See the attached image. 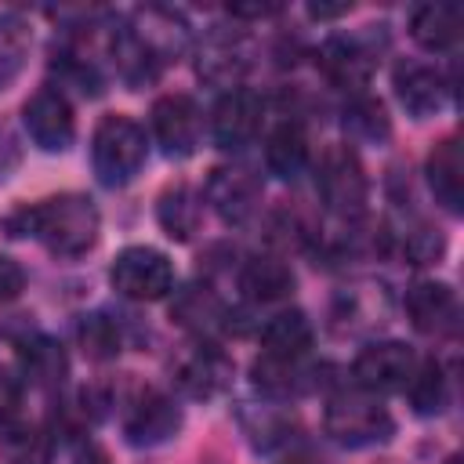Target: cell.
<instances>
[{
    "label": "cell",
    "mask_w": 464,
    "mask_h": 464,
    "mask_svg": "<svg viewBox=\"0 0 464 464\" xmlns=\"http://www.w3.org/2000/svg\"><path fill=\"white\" fill-rule=\"evenodd\" d=\"M402 254L410 265H439V257L446 254V236L424 221H413L402 232Z\"/></svg>",
    "instance_id": "obj_34"
},
{
    "label": "cell",
    "mask_w": 464,
    "mask_h": 464,
    "mask_svg": "<svg viewBox=\"0 0 464 464\" xmlns=\"http://www.w3.org/2000/svg\"><path fill=\"white\" fill-rule=\"evenodd\" d=\"M18 362L25 370V377L36 384V388H58L69 373V362H65V352L58 341L44 337V334H33L25 341H18Z\"/></svg>",
    "instance_id": "obj_27"
},
{
    "label": "cell",
    "mask_w": 464,
    "mask_h": 464,
    "mask_svg": "<svg viewBox=\"0 0 464 464\" xmlns=\"http://www.w3.org/2000/svg\"><path fill=\"white\" fill-rule=\"evenodd\" d=\"M18 163H22V145L11 134V127L0 123V181H7L18 170Z\"/></svg>",
    "instance_id": "obj_38"
},
{
    "label": "cell",
    "mask_w": 464,
    "mask_h": 464,
    "mask_svg": "<svg viewBox=\"0 0 464 464\" xmlns=\"http://www.w3.org/2000/svg\"><path fill=\"white\" fill-rule=\"evenodd\" d=\"M312 341H315V330H312L308 315L297 312V308L276 312L261 326V352L265 355H276V359H304L308 348H312Z\"/></svg>",
    "instance_id": "obj_22"
},
{
    "label": "cell",
    "mask_w": 464,
    "mask_h": 464,
    "mask_svg": "<svg viewBox=\"0 0 464 464\" xmlns=\"http://www.w3.org/2000/svg\"><path fill=\"white\" fill-rule=\"evenodd\" d=\"M174 381L188 399H214L232 381V359L218 344H196L188 355L178 359Z\"/></svg>",
    "instance_id": "obj_15"
},
{
    "label": "cell",
    "mask_w": 464,
    "mask_h": 464,
    "mask_svg": "<svg viewBox=\"0 0 464 464\" xmlns=\"http://www.w3.org/2000/svg\"><path fill=\"white\" fill-rule=\"evenodd\" d=\"M268 232H272V243L286 246V250H301L315 239V228L308 221V214L297 207V203H283L276 207L272 221H268Z\"/></svg>",
    "instance_id": "obj_32"
},
{
    "label": "cell",
    "mask_w": 464,
    "mask_h": 464,
    "mask_svg": "<svg viewBox=\"0 0 464 464\" xmlns=\"http://www.w3.org/2000/svg\"><path fill=\"white\" fill-rule=\"evenodd\" d=\"M149 130H152V141L163 149V156L185 160L196 152V145L203 138V112L192 94L174 91V94H163L152 102Z\"/></svg>",
    "instance_id": "obj_6"
},
{
    "label": "cell",
    "mask_w": 464,
    "mask_h": 464,
    "mask_svg": "<svg viewBox=\"0 0 464 464\" xmlns=\"http://www.w3.org/2000/svg\"><path fill=\"white\" fill-rule=\"evenodd\" d=\"M392 87H395V98L399 105L413 116V120H428L435 116L442 105H446V80L435 65H424V62H399L392 69Z\"/></svg>",
    "instance_id": "obj_14"
},
{
    "label": "cell",
    "mask_w": 464,
    "mask_h": 464,
    "mask_svg": "<svg viewBox=\"0 0 464 464\" xmlns=\"http://www.w3.org/2000/svg\"><path fill=\"white\" fill-rule=\"evenodd\" d=\"M181 406L156 392V388H145L130 399L127 413H123V439L138 450H152V446H163L170 442L178 431H181Z\"/></svg>",
    "instance_id": "obj_8"
},
{
    "label": "cell",
    "mask_w": 464,
    "mask_h": 464,
    "mask_svg": "<svg viewBox=\"0 0 464 464\" xmlns=\"http://www.w3.org/2000/svg\"><path fill=\"white\" fill-rule=\"evenodd\" d=\"M54 69H58V80L65 87H76L80 94H91V98L102 94V76H98V69L83 54L62 47V51H54Z\"/></svg>",
    "instance_id": "obj_35"
},
{
    "label": "cell",
    "mask_w": 464,
    "mask_h": 464,
    "mask_svg": "<svg viewBox=\"0 0 464 464\" xmlns=\"http://www.w3.org/2000/svg\"><path fill=\"white\" fill-rule=\"evenodd\" d=\"M348 7H352V4H334V7H326V4H312L308 14H312V18H334V14H344Z\"/></svg>",
    "instance_id": "obj_40"
},
{
    "label": "cell",
    "mask_w": 464,
    "mask_h": 464,
    "mask_svg": "<svg viewBox=\"0 0 464 464\" xmlns=\"http://www.w3.org/2000/svg\"><path fill=\"white\" fill-rule=\"evenodd\" d=\"M294 268L283 261V257H272V254H261V257H250L243 268H239V290L246 301L254 304H276V301H286L294 294Z\"/></svg>",
    "instance_id": "obj_17"
},
{
    "label": "cell",
    "mask_w": 464,
    "mask_h": 464,
    "mask_svg": "<svg viewBox=\"0 0 464 464\" xmlns=\"http://www.w3.org/2000/svg\"><path fill=\"white\" fill-rule=\"evenodd\" d=\"M417 370V359L410 352V344L402 341H377V344H366L355 362H352V377L359 384V392H370V395H384V392H402L410 384Z\"/></svg>",
    "instance_id": "obj_9"
},
{
    "label": "cell",
    "mask_w": 464,
    "mask_h": 464,
    "mask_svg": "<svg viewBox=\"0 0 464 464\" xmlns=\"http://www.w3.org/2000/svg\"><path fill=\"white\" fill-rule=\"evenodd\" d=\"M283 464H304V460H283Z\"/></svg>",
    "instance_id": "obj_42"
},
{
    "label": "cell",
    "mask_w": 464,
    "mask_h": 464,
    "mask_svg": "<svg viewBox=\"0 0 464 464\" xmlns=\"http://www.w3.org/2000/svg\"><path fill=\"white\" fill-rule=\"evenodd\" d=\"M203 199L214 207V214L225 225H246L261 207V178L250 167H214L207 174Z\"/></svg>",
    "instance_id": "obj_10"
},
{
    "label": "cell",
    "mask_w": 464,
    "mask_h": 464,
    "mask_svg": "<svg viewBox=\"0 0 464 464\" xmlns=\"http://www.w3.org/2000/svg\"><path fill=\"white\" fill-rule=\"evenodd\" d=\"M156 221L170 239L188 243L199 232V221H203V192H196L185 181L167 185L156 199Z\"/></svg>",
    "instance_id": "obj_18"
},
{
    "label": "cell",
    "mask_w": 464,
    "mask_h": 464,
    "mask_svg": "<svg viewBox=\"0 0 464 464\" xmlns=\"http://www.w3.org/2000/svg\"><path fill=\"white\" fill-rule=\"evenodd\" d=\"M428 185H431V196L450 210V214H460L464 210V163H460V138H442L431 152H428Z\"/></svg>",
    "instance_id": "obj_16"
},
{
    "label": "cell",
    "mask_w": 464,
    "mask_h": 464,
    "mask_svg": "<svg viewBox=\"0 0 464 464\" xmlns=\"http://www.w3.org/2000/svg\"><path fill=\"white\" fill-rule=\"evenodd\" d=\"M22 290H25V268L14 257L0 254V304H11Z\"/></svg>",
    "instance_id": "obj_37"
},
{
    "label": "cell",
    "mask_w": 464,
    "mask_h": 464,
    "mask_svg": "<svg viewBox=\"0 0 464 464\" xmlns=\"http://www.w3.org/2000/svg\"><path fill=\"white\" fill-rule=\"evenodd\" d=\"M265 120V102L250 87H232L218 98L210 116V134L221 149H246Z\"/></svg>",
    "instance_id": "obj_11"
},
{
    "label": "cell",
    "mask_w": 464,
    "mask_h": 464,
    "mask_svg": "<svg viewBox=\"0 0 464 464\" xmlns=\"http://www.w3.org/2000/svg\"><path fill=\"white\" fill-rule=\"evenodd\" d=\"M442 464H460V453H450V457H446Z\"/></svg>",
    "instance_id": "obj_41"
},
{
    "label": "cell",
    "mask_w": 464,
    "mask_h": 464,
    "mask_svg": "<svg viewBox=\"0 0 464 464\" xmlns=\"http://www.w3.org/2000/svg\"><path fill=\"white\" fill-rule=\"evenodd\" d=\"M170 319L192 334H210L218 326H225L228 319V308L225 301L207 286V283H188L174 294V304H170Z\"/></svg>",
    "instance_id": "obj_21"
},
{
    "label": "cell",
    "mask_w": 464,
    "mask_h": 464,
    "mask_svg": "<svg viewBox=\"0 0 464 464\" xmlns=\"http://www.w3.org/2000/svg\"><path fill=\"white\" fill-rule=\"evenodd\" d=\"M246 65H250V58L243 51V40L232 36V33H214L199 51V65L196 69H199L203 80L232 91V87H239V76L246 72Z\"/></svg>",
    "instance_id": "obj_23"
},
{
    "label": "cell",
    "mask_w": 464,
    "mask_h": 464,
    "mask_svg": "<svg viewBox=\"0 0 464 464\" xmlns=\"http://www.w3.org/2000/svg\"><path fill=\"white\" fill-rule=\"evenodd\" d=\"M51 435L40 428H7L4 431V450L14 464H47L51 460Z\"/></svg>",
    "instance_id": "obj_33"
},
{
    "label": "cell",
    "mask_w": 464,
    "mask_h": 464,
    "mask_svg": "<svg viewBox=\"0 0 464 464\" xmlns=\"http://www.w3.org/2000/svg\"><path fill=\"white\" fill-rule=\"evenodd\" d=\"M76 341H80L83 355L94 359V362H109V359H116V355H120V344H123L116 319H109L105 312H91V315H83V319L76 323Z\"/></svg>",
    "instance_id": "obj_31"
},
{
    "label": "cell",
    "mask_w": 464,
    "mask_h": 464,
    "mask_svg": "<svg viewBox=\"0 0 464 464\" xmlns=\"http://www.w3.org/2000/svg\"><path fill=\"white\" fill-rule=\"evenodd\" d=\"M308 130L297 123V120H286L279 123L268 141H265V167L268 174H276L279 181H297L304 170H308Z\"/></svg>",
    "instance_id": "obj_19"
},
{
    "label": "cell",
    "mask_w": 464,
    "mask_h": 464,
    "mask_svg": "<svg viewBox=\"0 0 464 464\" xmlns=\"http://www.w3.org/2000/svg\"><path fill=\"white\" fill-rule=\"evenodd\" d=\"M130 29L149 44V51H152L163 65H167V62L185 47V40H188L185 18H181L178 11H170V7H141V11H134Z\"/></svg>",
    "instance_id": "obj_20"
},
{
    "label": "cell",
    "mask_w": 464,
    "mask_h": 464,
    "mask_svg": "<svg viewBox=\"0 0 464 464\" xmlns=\"http://www.w3.org/2000/svg\"><path fill=\"white\" fill-rule=\"evenodd\" d=\"M323 428L337 446L366 450V446H381L395 435V417L370 392H341L326 402Z\"/></svg>",
    "instance_id": "obj_3"
},
{
    "label": "cell",
    "mask_w": 464,
    "mask_h": 464,
    "mask_svg": "<svg viewBox=\"0 0 464 464\" xmlns=\"http://www.w3.org/2000/svg\"><path fill=\"white\" fill-rule=\"evenodd\" d=\"M315 192L341 221H359L370 203V178L348 145H330L315 167Z\"/></svg>",
    "instance_id": "obj_4"
},
{
    "label": "cell",
    "mask_w": 464,
    "mask_h": 464,
    "mask_svg": "<svg viewBox=\"0 0 464 464\" xmlns=\"http://www.w3.org/2000/svg\"><path fill=\"white\" fill-rule=\"evenodd\" d=\"M406 319L417 334L424 337H446L457 330L460 323V301L453 294V286L439 283V279H420L406 290Z\"/></svg>",
    "instance_id": "obj_12"
},
{
    "label": "cell",
    "mask_w": 464,
    "mask_h": 464,
    "mask_svg": "<svg viewBox=\"0 0 464 464\" xmlns=\"http://www.w3.org/2000/svg\"><path fill=\"white\" fill-rule=\"evenodd\" d=\"M22 123H25L29 141L44 152H65L76 138L72 105H69L65 91L51 87V83H44L29 94V102L22 105Z\"/></svg>",
    "instance_id": "obj_7"
},
{
    "label": "cell",
    "mask_w": 464,
    "mask_h": 464,
    "mask_svg": "<svg viewBox=\"0 0 464 464\" xmlns=\"http://www.w3.org/2000/svg\"><path fill=\"white\" fill-rule=\"evenodd\" d=\"M402 392L410 395V410H413L417 417H439V413L446 410V402H450L446 373H442V366H439L435 359L420 362Z\"/></svg>",
    "instance_id": "obj_29"
},
{
    "label": "cell",
    "mask_w": 464,
    "mask_h": 464,
    "mask_svg": "<svg viewBox=\"0 0 464 464\" xmlns=\"http://www.w3.org/2000/svg\"><path fill=\"white\" fill-rule=\"evenodd\" d=\"M341 127H344L348 141H355V145H384L392 138V120H388L384 102L370 98V94H355L344 105Z\"/></svg>",
    "instance_id": "obj_28"
},
{
    "label": "cell",
    "mask_w": 464,
    "mask_h": 464,
    "mask_svg": "<svg viewBox=\"0 0 464 464\" xmlns=\"http://www.w3.org/2000/svg\"><path fill=\"white\" fill-rule=\"evenodd\" d=\"M29 47H33V33L29 25L18 18V14H0V91H7L22 69H25V58H29Z\"/></svg>",
    "instance_id": "obj_30"
},
{
    "label": "cell",
    "mask_w": 464,
    "mask_h": 464,
    "mask_svg": "<svg viewBox=\"0 0 464 464\" xmlns=\"http://www.w3.org/2000/svg\"><path fill=\"white\" fill-rule=\"evenodd\" d=\"M18 406H22V384H18V377L11 370L0 366V435L14 424Z\"/></svg>",
    "instance_id": "obj_36"
},
{
    "label": "cell",
    "mask_w": 464,
    "mask_h": 464,
    "mask_svg": "<svg viewBox=\"0 0 464 464\" xmlns=\"http://www.w3.org/2000/svg\"><path fill=\"white\" fill-rule=\"evenodd\" d=\"M112 62H116L120 80H123L130 91H141V87L152 83V80L160 76V69H163V62L149 51V44H145L130 25L116 29V36H112Z\"/></svg>",
    "instance_id": "obj_25"
},
{
    "label": "cell",
    "mask_w": 464,
    "mask_h": 464,
    "mask_svg": "<svg viewBox=\"0 0 464 464\" xmlns=\"http://www.w3.org/2000/svg\"><path fill=\"white\" fill-rule=\"evenodd\" d=\"M109 283L127 301H160L174 290V265L156 246H123L109 265Z\"/></svg>",
    "instance_id": "obj_5"
},
{
    "label": "cell",
    "mask_w": 464,
    "mask_h": 464,
    "mask_svg": "<svg viewBox=\"0 0 464 464\" xmlns=\"http://www.w3.org/2000/svg\"><path fill=\"white\" fill-rule=\"evenodd\" d=\"M250 381L268 399H294V395H301L315 384L312 370H304L301 359H276V355H265V352L254 359Z\"/></svg>",
    "instance_id": "obj_24"
},
{
    "label": "cell",
    "mask_w": 464,
    "mask_h": 464,
    "mask_svg": "<svg viewBox=\"0 0 464 464\" xmlns=\"http://www.w3.org/2000/svg\"><path fill=\"white\" fill-rule=\"evenodd\" d=\"M145 160H149V138L138 120L123 112H109L98 120L91 138V163L105 188H120L134 181Z\"/></svg>",
    "instance_id": "obj_2"
},
{
    "label": "cell",
    "mask_w": 464,
    "mask_h": 464,
    "mask_svg": "<svg viewBox=\"0 0 464 464\" xmlns=\"http://www.w3.org/2000/svg\"><path fill=\"white\" fill-rule=\"evenodd\" d=\"M0 228L11 239H40L54 257H83L102 232V218L91 196L83 192H58L40 203H22L0 218Z\"/></svg>",
    "instance_id": "obj_1"
},
{
    "label": "cell",
    "mask_w": 464,
    "mask_h": 464,
    "mask_svg": "<svg viewBox=\"0 0 464 464\" xmlns=\"http://www.w3.org/2000/svg\"><path fill=\"white\" fill-rule=\"evenodd\" d=\"M410 36L424 51H450L460 36V7L457 4H420V7H413Z\"/></svg>",
    "instance_id": "obj_26"
},
{
    "label": "cell",
    "mask_w": 464,
    "mask_h": 464,
    "mask_svg": "<svg viewBox=\"0 0 464 464\" xmlns=\"http://www.w3.org/2000/svg\"><path fill=\"white\" fill-rule=\"evenodd\" d=\"M72 464H112V460H109V453H105L102 446H83Z\"/></svg>",
    "instance_id": "obj_39"
},
{
    "label": "cell",
    "mask_w": 464,
    "mask_h": 464,
    "mask_svg": "<svg viewBox=\"0 0 464 464\" xmlns=\"http://www.w3.org/2000/svg\"><path fill=\"white\" fill-rule=\"evenodd\" d=\"M323 76L341 91H362L373 76V47L362 36H330L315 54Z\"/></svg>",
    "instance_id": "obj_13"
}]
</instances>
